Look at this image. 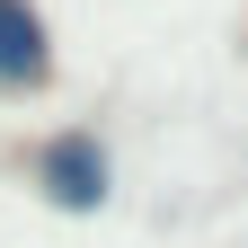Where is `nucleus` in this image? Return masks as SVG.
I'll use <instances>...</instances> for the list:
<instances>
[{"mask_svg":"<svg viewBox=\"0 0 248 248\" xmlns=\"http://www.w3.org/2000/svg\"><path fill=\"white\" fill-rule=\"evenodd\" d=\"M18 169H27V186H36V204L71 213V222H89V213L115 204V151H107L98 124H53V133H36Z\"/></svg>","mask_w":248,"mask_h":248,"instance_id":"nucleus-1","label":"nucleus"},{"mask_svg":"<svg viewBox=\"0 0 248 248\" xmlns=\"http://www.w3.org/2000/svg\"><path fill=\"white\" fill-rule=\"evenodd\" d=\"M53 89V27L36 0H0V98H45Z\"/></svg>","mask_w":248,"mask_h":248,"instance_id":"nucleus-2","label":"nucleus"}]
</instances>
